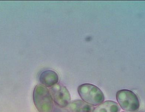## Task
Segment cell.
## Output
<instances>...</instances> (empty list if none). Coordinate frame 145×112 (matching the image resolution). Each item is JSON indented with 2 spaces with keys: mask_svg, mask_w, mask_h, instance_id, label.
I'll return each instance as SVG.
<instances>
[{
  "mask_svg": "<svg viewBox=\"0 0 145 112\" xmlns=\"http://www.w3.org/2000/svg\"><path fill=\"white\" fill-rule=\"evenodd\" d=\"M124 112V111H123V112Z\"/></svg>",
  "mask_w": 145,
  "mask_h": 112,
  "instance_id": "cell-8",
  "label": "cell"
},
{
  "mask_svg": "<svg viewBox=\"0 0 145 112\" xmlns=\"http://www.w3.org/2000/svg\"><path fill=\"white\" fill-rule=\"evenodd\" d=\"M77 91L82 101L93 106L99 105L105 100L103 91L93 84H82L78 86Z\"/></svg>",
  "mask_w": 145,
  "mask_h": 112,
  "instance_id": "cell-2",
  "label": "cell"
},
{
  "mask_svg": "<svg viewBox=\"0 0 145 112\" xmlns=\"http://www.w3.org/2000/svg\"><path fill=\"white\" fill-rule=\"evenodd\" d=\"M51 93L54 102L62 108H67L71 101L68 89L64 85L57 84L51 87Z\"/></svg>",
  "mask_w": 145,
  "mask_h": 112,
  "instance_id": "cell-4",
  "label": "cell"
},
{
  "mask_svg": "<svg viewBox=\"0 0 145 112\" xmlns=\"http://www.w3.org/2000/svg\"><path fill=\"white\" fill-rule=\"evenodd\" d=\"M118 105L123 110L127 112H136L140 107L139 100L133 91L127 89L120 90L116 93Z\"/></svg>",
  "mask_w": 145,
  "mask_h": 112,
  "instance_id": "cell-3",
  "label": "cell"
},
{
  "mask_svg": "<svg viewBox=\"0 0 145 112\" xmlns=\"http://www.w3.org/2000/svg\"><path fill=\"white\" fill-rule=\"evenodd\" d=\"M120 108L114 101L108 100L103 102L94 108L93 112H120Z\"/></svg>",
  "mask_w": 145,
  "mask_h": 112,
  "instance_id": "cell-7",
  "label": "cell"
},
{
  "mask_svg": "<svg viewBox=\"0 0 145 112\" xmlns=\"http://www.w3.org/2000/svg\"><path fill=\"white\" fill-rule=\"evenodd\" d=\"M39 79L41 85L46 87H51L57 84L59 81V77L54 71L48 70L40 73Z\"/></svg>",
  "mask_w": 145,
  "mask_h": 112,
  "instance_id": "cell-5",
  "label": "cell"
},
{
  "mask_svg": "<svg viewBox=\"0 0 145 112\" xmlns=\"http://www.w3.org/2000/svg\"><path fill=\"white\" fill-rule=\"evenodd\" d=\"M32 98L33 103L39 112H52L54 103L51 92L47 88L41 84L35 87Z\"/></svg>",
  "mask_w": 145,
  "mask_h": 112,
  "instance_id": "cell-1",
  "label": "cell"
},
{
  "mask_svg": "<svg viewBox=\"0 0 145 112\" xmlns=\"http://www.w3.org/2000/svg\"><path fill=\"white\" fill-rule=\"evenodd\" d=\"M68 112H93L94 107L80 99L71 102L67 107Z\"/></svg>",
  "mask_w": 145,
  "mask_h": 112,
  "instance_id": "cell-6",
  "label": "cell"
}]
</instances>
